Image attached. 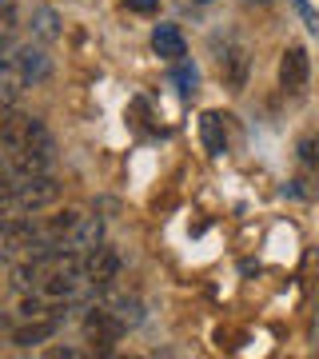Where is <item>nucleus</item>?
Here are the masks:
<instances>
[{
  "mask_svg": "<svg viewBox=\"0 0 319 359\" xmlns=\"http://www.w3.org/2000/svg\"><path fill=\"white\" fill-rule=\"evenodd\" d=\"M0 144L13 152H56L48 128L28 112H4L0 116Z\"/></svg>",
  "mask_w": 319,
  "mask_h": 359,
  "instance_id": "obj_1",
  "label": "nucleus"
},
{
  "mask_svg": "<svg viewBox=\"0 0 319 359\" xmlns=\"http://www.w3.org/2000/svg\"><path fill=\"white\" fill-rule=\"evenodd\" d=\"M48 52L40 48V44H25V48H16L13 56H8V72H4V80H0V92H25L32 88V84H40V80L48 76Z\"/></svg>",
  "mask_w": 319,
  "mask_h": 359,
  "instance_id": "obj_2",
  "label": "nucleus"
},
{
  "mask_svg": "<svg viewBox=\"0 0 319 359\" xmlns=\"http://www.w3.org/2000/svg\"><path fill=\"white\" fill-rule=\"evenodd\" d=\"M60 200V184L44 172V176H25L20 180V188H16V196L8 200V204L0 208H13V212H40V208H48Z\"/></svg>",
  "mask_w": 319,
  "mask_h": 359,
  "instance_id": "obj_3",
  "label": "nucleus"
},
{
  "mask_svg": "<svg viewBox=\"0 0 319 359\" xmlns=\"http://www.w3.org/2000/svg\"><path fill=\"white\" fill-rule=\"evenodd\" d=\"M124 332H128L124 320H120L112 308H92L88 316H84V335H88L92 344H100V347H112Z\"/></svg>",
  "mask_w": 319,
  "mask_h": 359,
  "instance_id": "obj_4",
  "label": "nucleus"
},
{
  "mask_svg": "<svg viewBox=\"0 0 319 359\" xmlns=\"http://www.w3.org/2000/svg\"><path fill=\"white\" fill-rule=\"evenodd\" d=\"M84 276H88L96 287H108V283L120 276V256H116V248L96 244L92 252H84Z\"/></svg>",
  "mask_w": 319,
  "mask_h": 359,
  "instance_id": "obj_5",
  "label": "nucleus"
},
{
  "mask_svg": "<svg viewBox=\"0 0 319 359\" xmlns=\"http://www.w3.org/2000/svg\"><path fill=\"white\" fill-rule=\"evenodd\" d=\"M307 76H311V56H307V48L292 44V48L283 52V60H280V84L292 88V92H299L307 84Z\"/></svg>",
  "mask_w": 319,
  "mask_h": 359,
  "instance_id": "obj_6",
  "label": "nucleus"
},
{
  "mask_svg": "<svg viewBox=\"0 0 319 359\" xmlns=\"http://www.w3.org/2000/svg\"><path fill=\"white\" fill-rule=\"evenodd\" d=\"M96 244H104V224H100V216H80V224L68 236H64V252H92Z\"/></svg>",
  "mask_w": 319,
  "mask_h": 359,
  "instance_id": "obj_7",
  "label": "nucleus"
},
{
  "mask_svg": "<svg viewBox=\"0 0 319 359\" xmlns=\"http://www.w3.org/2000/svg\"><path fill=\"white\" fill-rule=\"evenodd\" d=\"M295 196H315L311 184H319V136H307L299 144V176H295Z\"/></svg>",
  "mask_w": 319,
  "mask_h": 359,
  "instance_id": "obj_8",
  "label": "nucleus"
},
{
  "mask_svg": "<svg viewBox=\"0 0 319 359\" xmlns=\"http://www.w3.org/2000/svg\"><path fill=\"white\" fill-rule=\"evenodd\" d=\"M152 48L156 56H164L168 65H179L184 56H188V44H184V32H179L176 25H160L152 32Z\"/></svg>",
  "mask_w": 319,
  "mask_h": 359,
  "instance_id": "obj_9",
  "label": "nucleus"
},
{
  "mask_svg": "<svg viewBox=\"0 0 319 359\" xmlns=\"http://www.w3.org/2000/svg\"><path fill=\"white\" fill-rule=\"evenodd\" d=\"M200 140H204L208 156H224L228 152V128H224V116L219 112H204L200 116Z\"/></svg>",
  "mask_w": 319,
  "mask_h": 359,
  "instance_id": "obj_10",
  "label": "nucleus"
},
{
  "mask_svg": "<svg viewBox=\"0 0 319 359\" xmlns=\"http://www.w3.org/2000/svg\"><path fill=\"white\" fill-rule=\"evenodd\" d=\"M219 65H224V80H228L231 92H240L243 84H247V52H243L240 44H231V48L219 56Z\"/></svg>",
  "mask_w": 319,
  "mask_h": 359,
  "instance_id": "obj_11",
  "label": "nucleus"
},
{
  "mask_svg": "<svg viewBox=\"0 0 319 359\" xmlns=\"http://www.w3.org/2000/svg\"><path fill=\"white\" fill-rule=\"evenodd\" d=\"M52 332H56V320H52V316H36V320H28L25 327H16L13 344H16V347H32V344H44V339H48Z\"/></svg>",
  "mask_w": 319,
  "mask_h": 359,
  "instance_id": "obj_12",
  "label": "nucleus"
},
{
  "mask_svg": "<svg viewBox=\"0 0 319 359\" xmlns=\"http://www.w3.org/2000/svg\"><path fill=\"white\" fill-rule=\"evenodd\" d=\"M32 32H36L40 40H56V13L52 8H32Z\"/></svg>",
  "mask_w": 319,
  "mask_h": 359,
  "instance_id": "obj_13",
  "label": "nucleus"
},
{
  "mask_svg": "<svg viewBox=\"0 0 319 359\" xmlns=\"http://www.w3.org/2000/svg\"><path fill=\"white\" fill-rule=\"evenodd\" d=\"M16 28H20V16H16L13 4H4V8H0V48H8V44H13Z\"/></svg>",
  "mask_w": 319,
  "mask_h": 359,
  "instance_id": "obj_14",
  "label": "nucleus"
},
{
  "mask_svg": "<svg viewBox=\"0 0 319 359\" xmlns=\"http://www.w3.org/2000/svg\"><path fill=\"white\" fill-rule=\"evenodd\" d=\"M196 80H200L196 65H184V60H179V65H176V84H179V92H191V88H196Z\"/></svg>",
  "mask_w": 319,
  "mask_h": 359,
  "instance_id": "obj_15",
  "label": "nucleus"
},
{
  "mask_svg": "<svg viewBox=\"0 0 319 359\" xmlns=\"http://www.w3.org/2000/svg\"><path fill=\"white\" fill-rule=\"evenodd\" d=\"M295 8H299V13H304L307 28H311V32H319V16L311 13V4H307V0H295Z\"/></svg>",
  "mask_w": 319,
  "mask_h": 359,
  "instance_id": "obj_16",
  "label": "nucleus"
},
{
  "mask_svg": "<svg viewBox=\"0 0 319 359\" xmlns=\"http://www.w3.org/2000/svg\"><path fill=\"white\" fill-rule=\"evenodd\" d=\"M132 13H156V0H124Z\"/></svg>",
  "mask_w": 319,
  "mask_h": 359,
  "instance_id": "obj_17",
  "label": "nucleus"
},
{
  "mask_svg": "<svg viewBox=\"0 0 319 359\" xmlns=\"http://www.w3.org/2000/svg\"><path fill=\"white\" fill-rule=\"evenodd\" d=\"M311 344L319 347V299H315V311H311Z\"/></svg>",
  "mask_w": 319,
  "mask_h": 359,
  "instance_id": "obj_18",
  "label": "nucleus"
},
{
  "mask_svg": "<svg viewBox=\"0 0 319 359\" xmlns=\"http://www.w3.org/2000/svg\"><path fill=\"white\" fill-rule=\"evenodd\" d=\"M4 72H8V56H0V80H4Z\"/></svg>",
  "mask_w": 319,
  "mask_h": 359,
  "instance_id": "obj_19",
  "label": "nucleus"
},
{
  "mask_svg": "<svg viewBox=\"0 0 319 359\" xmlns=\"http://www.w3.org/2000/svg\"><path fill=\"white\" fill-rule=\"evenodd\" d=\"M4 4H8V0H0V8H4Z\"/></svg>",
  "mask_w": 319,
  "mask_h": 359,
  "instance_id": "obj_20",
  "label": "nucleus"
},
{
  "mask_svg": "<svg viewBox=\"0 0 319 359\" xmlns=\"http://www.w3.org/2000/svg\"><path fill=\"white\" fill-rule=\"evenodd\" d=\"M0 116H4V104H0Z\"/></svg>",
  "mask_w": 319,
  "mask_h": 359,
  "instance_id": "obj_21",
  "label": "nucleus"
},
{
  "mask_svg": "<svg viewBox=\"0 0 319 359\" xmlns=\"http://www.w3.org/2000/svg\"><path fill=\"white\" fill-rule=\"evenodd\" d=\"M200 4H208V0H200Z\"/></svg>",
  "mask_w": 319,
  "mask_h": 359,
  "instance_id": "obj_22",
  "label": "nucleus"
}]
</instances>
